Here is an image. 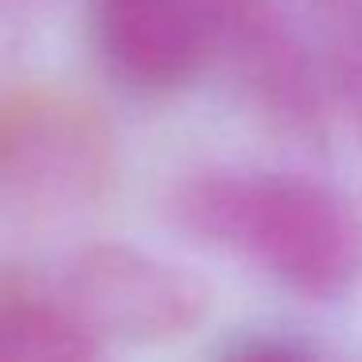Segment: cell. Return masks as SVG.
<instances>
[{
    "mask_svg": "<svg viewBox=\"0 0 362 362\" xmlns=\"http://www.w3.org/2000/svg\"><path fill=\"white\" fill-rule=\"evenodd\" d=\"M164 211L191 242L304 300H343L362 284V211L312 175L199 168L168 187Z\"/></svg>",
    "mask_w": 362,
    "mask_h": 362,
    "instance_id": "cell-1",
    "label": "cell"
},
{
    "mask_svg": "<svg viewBox=\"0 0 362 362\" xmlns=\"http://www.w3.org/2000/svg\"><path fill=\"white\" fill-rule=\"evenodd\" d=\"M51 288L102 346L175 343L211 312V288L203 276L129 242L74 250Z\"/></svg>",
    "mask_w": 362,
    "mask_h": 362,
    "instance_id": "cell-2",
    "label": "cell"
},
{
    "mask_svg": "<svg viewBox=\"0 0 362 362\" xmlns=\"http://www.w3.org/2000/svg\"><path fill=\"white\" fill-rule=\"evenodd\" d=\"M113 183L105 121L59 90L0 98V199L28 211L90 206Z\"/></svg>",
    "mask_w": 362,
    "mask_h": 362,
    "instance_id": "cell-3",
    "label": "cell"
},
{
    "mask_svg": "<svg viewBox=\"0 0 362 362\" xmlns=\"http://www.w3.org/2000/svg\"><path fill=\"white\" fill-rule=\"evenodd\" d=\"M214 59L230 66L253 117L292 144H323L331 129L327 74L308 32L276 0H230Z\"/></svg>",
    "mask_w": 362,
    "mask_h": 362,
    "instance_id": "cell-4",
    "label": "cell"
},
{
    "mask_svg": "<svg viewBox=\"0 0 362 362\" xmlns=\"http://www.w3.org/2000/svg\"><path fill=\"white\" fill-rule=\"evenodd\" d=\"M230 0H90L102 63L129 90L172 94L214 63Z\"/></svg>",
    "mask_w": 362,
    "mask_h": 362,
    "instance_id": "cell-5",
    "label": "cell"
},
{
    "mask_svg": "<svg viewBox=\"0 0 362 362\" xmlns=\"http://www.w3.org/2000/svg\"><path fill=\"white\" fill-rule=\"evenodd\" d=\"M102 354L105 346L51 284L24 273L0 276V362H102Z\"/></svg>",
    "mask_w": 362,
    "mask_h": 362,
    "instance_id": "cell-6",
    "label": "cell"
},
{
    "mask_svg": "<svg viewBox=\"0 0 362 362\" xmlns=\"http://www.w3.org/2000/svg\"><path fill=\"white\" fill-rule=\"evenodd\" d=\"M308 40L323 63L327 86L335 74L362 63V0H304Z\"/></svg>",
    "mask_w": 362,
    "mask_h": 362,
    "instance_id": "cell-7",
    "label": "cell"
},
{
    "mask_svg": "<svg viewBox=\"0 0 362 362\" xmlns=\"http://www.w3.org/2000/svg\"><path fill=\"white\" fill-rule=\"evenodd\" d=\"M214 362H315L304 346L276 335H245L238 343L222 346Z\"/></svg>",
    "mask_w": 362,
    "mask_h": 362,
    "instance_id": "cell-8",
    "label": "cell"
},
{
    "mask_svg": "<svg viewBox=\"0 0 362 362\" xmlns=\"http://www.w3.org/2000/svg\"><path fill=\"white\" fill-rule=\"evenodd\" d=\"M331 98H335V105L351 117L354 141H358V148H362V63L331 78Z\"/></svg>",
    "mask_w": 362,
    "mask_h": 362,
    "instance_id": "cell-9",
    "label": "cell"
},
{
    "mask_svg": "<svg viewBox=\"0 0 362 362\" xmlns=\"http://www.w3.org/2000/svg\"><path fill=\"white\" fill-rule=\"evenodd\" d=\"M0 4H28V0H0Z\"/></svg>",
    "mask_w": 362,
    "mask_h": 362,
    "instance_id": "cell-10",
    "label": "cell"
}]
</instances>
